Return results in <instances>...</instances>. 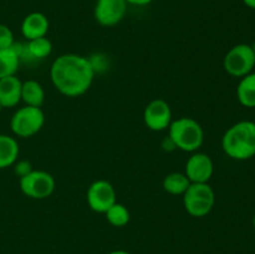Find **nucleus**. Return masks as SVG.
<instances>
[{
    "label": "nucleus",
    "instance_id": "7",
    "mask_svg": "<svg viewBox=\"0 0 255 254\" xmlns=\"http://www.w3.org/2000/svg\"><path fill=\"white\" fill-rule=\"evenodd\" d=\"M56 182L52 174L46 171H35L20 178V189L26 197L32 199H45L55 191Z\"/></svg>",
    "mask_w": 255,
    "mask_h": 254
},
{
    "label": "nucleus",
    "instance_id": "1",
    "mask_svg": "<svg viewBox=\"0 0 255 254\" xmlns=\"http://www.w3.org/2000/svg\"><path fill=\"white\" fill-rule=\"evenodd\" d=\"M95 76V66L87 57L65 54L57 57L50 67V77L60 94L77 97L89 91Z\"/></svg>",
    "mask_w": 255,
    "mask_h": 254
},
{
    "label": "nucleus",
    "instance_id": "3",
    "mask_svg": "<svg viewBox=\"0 0 255 254\" xmlns=\"http://www.w3.org/2000/svg\"><path fill=\"white\" fill-rule=\"evenodd\" d=\"M168 137L176 148L184 152H196L203 144L204 131L194 119L179 117L169 125Z\"/></svg>",
    "mask_w": 255,
    "mask_h": 254
},
{
    "label": "nucleus",
    "instance_id": "17",
    "mask_svg": "<svg viewBox=\"0 0 255 254\" xmlns=\"http://www.w3.org/2000/svg\"><path fill=\"white\" fill-rule=\"evenodd\" d=\"M20 56L14 47L0 49V79L12 76L19 69Z\"/></svg>",
    "mask_w": 255,
    "mask_h": 254
},
{
    "label": "nucleus",
    "instance_id": "13",
    "mask_svg": "<svg viewBox=\"0 0 255 254\" xmlns=\"http://www.w3.org/2000/svg\"><path fill=\"white\" fill-rule=\"evenodd\" d=\"M22 82L15 75L0 79V105L2 109L15 107L21 101Z\"/></svg>",
    "mask_w": 255,
    "mask_h": 254
},
{
    "label": "nucleus",
    "instance_id": "19",
    "mask_svg": "<svg viewBox=\"0 0 255 254\" xmlns=\"http://www.w3.org/2000/svg\"><path fill=\"white\" fill-rule=\"evenodd\" d=\"M25 51L34 59H45L51 54L52 44L46 36L37 37V39L30 40L29 44L25 46Z\"/></svg>",
    "mask_w": 255,
    "mask_h": 254
},
{
    "label": "nucleus",
    "instance_id": "5",
    "mask_svg": "<svg viewBox=\"0 0 255 254\" xmlns=\"http://www.w3.org/2000/svg\"><path fill=\"white\" fill-rule=\"evenodd\" d=\"M45 124V114L41 107L25 105L20 107L10 120V128L17 137L27 138L36 134Z\"/></svg>",
    "mask_w": 255,
    "mask_h": 254
},
{
    "label": "nucleus",
    "instance_id": "12",
    "mask_svg": "<svg viewBox=\"0 0 255 254\" xmlns=\"http://www.w3.org/2000/svg\"><path fill=\"white\" fill-rule=\"evenodd\" d=\"M50 22L46 15L42 12H31L26 15L25 19L22 20L21 24V32L22 36L30 41V40L37 39V37L46 36L49 31Z\"/></svg>",
    "mask_w": 255,
    "mask_h": 254
},
{
    "label": "nucleus",
    "instance_id": "22",
    "mask_svg": "<svg viewBox=\"0 0 255 254\" xmlns=\"http://www.w3.org/2000/svg\"><path fill=\"white\" fill-rule=\"evenodd\" d=\"M32 171V166L29 161H19L15 162V173L21 178V177L26 176L27 173Z\"/></svg>",
    "mask_w": 255,
    "mask_h": 254
},
{
    "label": "nucleus",
    "instance_id": "29",
    "mask_svg": "<svg viewBox=\"0 0 255 254\" xmlns=\"http://www.w3.org/2000/svg\"><path fill=\"white\" fill-rule=\"evenodd\" d=\"M254 72H255V71H254Z\"/></svg>",
    "mask_w": 255,
    "mask_h": 254
},
{
    "label": "nucleus",
    "instance_id": "21",
    "mask_svg": "<svg viewBox=\"0 0 255 254\" xmlns=\"http://www.w3.org/2000/svg\"><path fill=\"white\" fill-rule=\"evenodd\" d=\"M14 41V34L11 29L4 24H0V49H10Z\"/></svg>",
    "mask_w": 255,
    "mask_h": 254
},
{
    "label": "nucleus",
    "instance_id": "16",
    "mask_svg": "<svg viewBox=\"0 0 255 254\" xmlns=\"http://www.w3.org/2000/svg\"><path fill=\"white\" fill-rule=\"evenodd\" d=\"M237 99L248 109L255 107V72H251L242 77L237 87Z\"/></svg>",
    "mask_w": 255,
    "mask_h": 254
},
{
    "label": "nucleus",
    "instance_id": "15",
    "mask_svg": "<svg viewBox=\"0 0 255 254\" xmlns=\"http://www.w3.org/2000/svg\"><path fill=\"white\" fill-rule=\"evenodd\" d=\"M21 101H24L27 106L41 107L45 101V91L41 84L35 80H27L22 82Z\"/></svg>",
    "mask_w": 255,
    "mask_h": 254
},
{
    "label": "nucleus",
    "instance_id": "2",
    "mask_svg": "<svg viewBox=\"0 0 255 254\" xmlns=\"http://www.w3.org/2000/svg\"><path fill=\"white\" fill-rule=\"evenodd\" d=\"M224 153L237 161L255 156V122L241 121L229 127L222 138Z\"/></svg>",
    "mask_w": 255,
    "mask_h": 254
},
{
    "label": "nucleus",
    "instance_id": "14",
    "mask_svg": "<svg viewBox=\"0 0 255 254\" xmlns=\"http://www.w3.org/2000/svg\"><path fill=\"white\" fill-rule=\"evenodd\" d=\"M19 143L14 137L0 134V169L15 164L19 157Z\"/></svg>",
    "mask_w": 255,
    "mask_h": 254
},
{
    "label": "nucleus",
    "instance_id": "26",
    "mask_svg": "<svg viewBox=\"0 0 255 254\" xmlns=\"http://www.w3.org/2000/svg\"><path fill=\"white\" fill-rule=\"evenodd\" d=\"M252 49H253V52H254V55H255V41H254V44L252 45Z\"/></svg>",
    "mask_w": 255,
    "mask_h": 254
},
{
    "label": "nucleus",
    "instance_id": "23",
    "mask_svg": "<svg viewBox=\"0 0 255 254\" xmlns=\"http://www.w3.org/2000/svg\"><path fill=\"white\" fill-rule=\"evenodd\" d=\"M127 4L131 5H137V6H143V5H148L151 4L153 0H125Z\"/></svg>",
    "mask_w": 255,
    "mask_h": 254
},
{
    "label": "nucleus",
    "instance_id": "20",
    "mask_svg": "<svg viewBox=\"0 0 255 254\" xmlns=\"http://www.w3.org/2000/svg\"><path fill=\"white\" fill-rule=\"evenodd\" d=\"M105 214H106V219L109 221V223L114 227H125L131 218L127 207L119 202H116L111 208L107 209Z\"/></svg>",
    "mask_w": 255,
    "mask_h": 254
},
{
    "label": "nucleus",
    "instance_id": "9",
    "mask_svg": "<svg viewBox=\"0 0 255 254\" xmlns=\"http://www.w3.org/2000/svg\"><path fill=\"white\" fill-rule=\"evenodd\" d=\"M143 120L149 129L156 132L164 131L172 122V110L163 99H156L149 102L143 112Z\"/></svg>",
    "mask_w": 255,
    "mask_h": 254
},
{
    "label": "nucleus",
    "instance_id": "6",
    "mask_svg": "<svg viewBox=\"0 0 255 254\" xmlns=\"http://www.w3.org/2000/svg\"><path fill=\"white\" fill-rule=\"evenodd\" d=\"M224 70L233 77H244L255 69V55L252 45L238 44L227 52Z\"/></svg>",
    "mask_w": 255,
    "mask_h": 254
},
{
    "label": "nucleus",
    "instance_id": "4",
    "mask_svg": "<svg viewBox=\"0 0 255 254\" xmlns=\"http://www.w3.org/2000/svg\"><path fill=\"white\" fill-rule=\"evenodd\" d=\"M216 203V194L209 183H191L183 193V204L192 217H206Z\"/></svg>",
    "mask_w": 255,
    "mask_h": 254
},
{
    "label": "nucleus",
    "instance_id": "8",
    "mask_svg": "<svg viewBox=\"0 0 255 254\" xmlns=\"http://www.w3.org/2000/svg\"><path fill=\"white\" fill-rule=\"evenodd\" d=\"M86 199L92 211L97 213H106L107 209L111 208L117 202L116 191L109 181L99 179L89 187Z\"/></svg>",
    "mask_w": 255,
    "mask_h": 254
},
{
    "label": "nucleus",
    "instance_id": "25",
    "mask_svg": "<svg viewBox=\"0 0 255 254\" xmlns=\"http://www.w3.org/2000/svg\"><path fill=\"white\" fill-rule=\"evenodd\" d=\"M109 254H131V253L126 251H114V252H110Z\"/></svg>",
    "mask_w": 255,
    "mask_h": 254
},
{
    "label": "nucleus",
    "instance_id": "10",
    "mask_svg": "<svg viewBox=\"0 0 255 254\" xmlns=\"http://www.w3.org/2000/svg\"><path fill=\"white\" fill-rule=\"evenodd\" d=\"M127 12L125 0H97L95 5V19L102 26H115L122 21Z\"/></svg>",
    "mask_w": 255,
    "mask_h": 254
},
{
    "label": "nucleus",
    "instance_id": "27",
    "mask_svg": "<svg viewBox=\"0 0 255 254\" xmlns=\"http://www.w3.org/2000/svg\"><path fill=\"white\" fill-rule=\"evenodd\" d=\"M253 227H254V229H255V216L253 217Z\"/></svg>",
    "mask_w": 255,
    "mask_h": 254
},
{
    "label": "nucleus",
    "instance_id": "18",
    "mask_svg": "<svg viewBox=\"0 0 255 254\" xmlns=\"http://www.w3.org/2000/svg\"><path fill=\"white\" fill-rule=\"evenodd\" d=\"M189 186H191V181L188 177L179 172L167 174L163 179V189L167 193L173 194V196H183Z\"/></svg>",
    "mask_w": 255,
    "mask_h": 254
},
{
    "label": "nucleus",
    "instance_id": "11",
    "mask_svg": "<svg viewBox=\"0 0 255 254\" xmlns=\"http://www.w3.org/2000/svg\"><path fill=\"white\" fill-rule=\"evenodd\" d=\"M214 172L211 157L202 152L193 153L186 163V176L191 183H208Z\"/></svg>",
    "mask_w": 255,
    "mask_h": 254
},
{
    "label": "nucleus",
    "instance_id": "28",
    "mask_svg": "<svg viewBox=\"0 0 255 254\" xmlns=\"http://www.w3.org/2000/svg\"><path fill=\"white\" fill-rule=\"evenodd\" d=\"M1 110H2V106H1V105H0V112H1Z\"/></svg>",
    "mask_w": 255,
    "mask_h": 254
},
{
    "label": "nucleus",
    "instance_id": "24",
    "mask_svg": "<svg viewBox=\"0 0 255 254\" xmlns=\"http://www.w3.org/2000/svg\"><path fill=\"white\" fill-rule=\"evenodd\" d=\"M243 2L248 7H251V9L255 10V0H243Z\"/></svg>",
    "mask_w": 255,
    "mask_h": 254
}]
</instances>
